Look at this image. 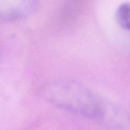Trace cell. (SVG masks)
<instances>
[{
	"mask_svg": "<svg viewBox=\"0 0 130 130\" xmlns=\"http://www.w3.org/2000/svg\"><path fill=\"white\" fill-rule=\"evenodd\" d=\"M41 94L44 100L59 109L107 123L116 107L89 88L75 82H53L46 85Z\"/></svg>",
	"mask_w": 130,
	"mask_h": 130,
	"instance_id": "1",
	"label": "cell"
},
{
	"mask_svg": "<svg viewBox=\"0 0 130 130\" xmlns=\"http://www.w3.org/2000/svg\"><path fill=\"white\" fill-rule=\"evenodd\" d=\"M38 7L32 0H0V19L17 21L28 17Z\"/></svg>",
	"mask_w": 130,
	"mask_h": 130,
	"instance_id": "2",
	"label": "cell"
},
{
	"mask_svg": "<svg viewBox=\"0 0 130 130\" xmlns=\"http://www.w3.org/2000/svg\"><path fill=\"white\" fill-rule=\"evenodd\" d=\"M116 17L119 24L130 32V2H123L118 6Z\"/></svg>",
	"mask_w": 130,
	"mask_h": 130,
	"instance_id": "3",
	"label": "cell"
}]
</instances>
